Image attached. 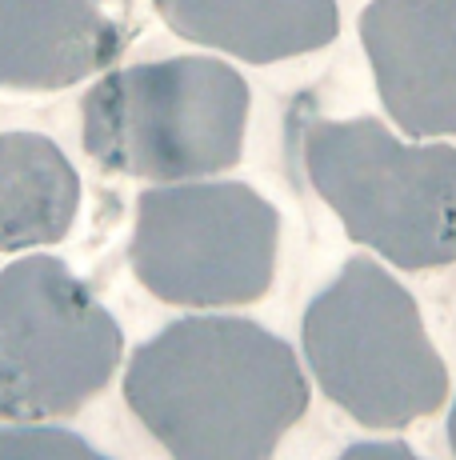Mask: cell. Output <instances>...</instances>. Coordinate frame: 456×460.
I'll use <instances>...</instances> for the list:
<instances>
[{"mask_svg":"<svg viewBox=\"0 0 456 460\" xmlns=\"http://www.w3.org/2000/svg\"><path fill=\"white\" fill-rule=\"evenodd\" d=\"M125 396L172 460H273L309 409L293 344L244 316H180L133 352Z\"/></svg>","mask_w":456,"mask_h":460,"instance_id":"6da1fadb","label":"cell"},{"mask_svg":"<svg viewBox=\"0 0 456 460\" xmlns=\"http://www.w3.org/2000/svg\"><path fill=\"white\" fill-rule=\"evenodd\" d=\"M81 120L101 168L153 184L205 181L241 161L249 84L216 57L145 60L101 76Z\"/></svg>","mask_w":456,"mask_h":460,"instance_id":"7a4b0ae2","label":"cell"},{"mask_svg":"<svg viewBox=\"0 0 456 460\" xmlns=\"http://www.w3.org/2000/svg\"><path fill=\"white\" fill-rule=\"evenodd\" d=\"M304 357L332 404L368 429H405L449 396V373L400 280L353 256L304 313Z\"/></svg>","mask_w":456,"mask_h":460,"instance_id":"3957f363","label":"cell"},{"mask_svg":"<svg viewBox=\"0 0 456 460\" xmlns=\"http://www.w3.org/2000/svg\"><path fill=\"white\" fill-rule=\"evenodd\" d=\"M301 161L356 244L397 269L456 256V148L405 145L381 120H304Z\"/></svg>","mask_w":456,"mask_h":460,"instance_id":"277c9868","label":"cell"},{"mask_svg":"<svg viewBox=\"0 0 456 460\" xmlns=\"http://www.w3.org/2000/svg\"><path fill=\"white\" fill-rule=\"evenodd\" d=\"M280 217L241 181H184L136 200L133 269L164 305L236 308L268 293Z\"/></svg>","mask_w":456,"mask_h":460,"instance_id":"5b68a950","label":"cell"},{"mask_svg":"<svg viewBox=\"0 0 456 460\" xmlns=\"http://www.w3.org/2000/svg\"><path fill=\"white\" fill-rule=\"evenodd\" d=\"M125 336L96 293L57 256L0 272V417L76 412L112 380Z\"/></svg>","mask_w":456,"mask_h":460,"instance_id":"8992f818","label":"cell"},{"mask_svg":"<svg viewBox=\"0 0 456 460\" xmlns=\"http://www.w3.org/2000/svg\"><path fill=\"white\" fill-rule=\"evenodd\" d=\"M361 40L400 132L456 137V0H373Z\"/></svg>","mask_w":456,"mask_h":460,"instance_id":"52a82bcc","label":"cell"},{"mask_svg":"<svg viewBox=\"0 0 456 460\" xmlns=\"http://www.w3.org/2000/svg\"><path fill=\"white\" fill-rule=\"evenodd\" d=\"M128 32L101 0H0V88L57 93L109 68Z\"/></svg>","mask_w":456,"mask_h":460,"instance_id":"ba28073f","label":"cell"},{"mask_svg":"<svg viewBox=\"0 0 456 460\" xmlns=\"http://www.w3.org/2000/svg\"><path fill=\"white\" fill-rule=\"evenodd\" d=\"M177 37L249 65H276L337 40V0H156Z\"/></svg>","mask_w":456,"mask_h":460,"instance_id":"9c48e42d","label":"cell"},{"mask_svg":"<svg viewBox=\"0 0 456 460\" xmlns=\"http://www.w3.org/2000/svg\"><path fill=\"white\" fill-rule=\"evenodd\" d=\"M81 208V176L40 132L0 137V249H45L68 236Z\"/></svg>","mask_w":456,"mask_h":460,"instance_id":"30bf717a","label":"cell"},{"mask_svg":"<svg viewBox=\"0 0 456 460\" xmlns=\"http://www.w3.org/2000/svg\"><path fill=\"white\" fill-rule=\"evenodd\" d=\"M0 460H112L96 453L84 437L57 424L13 420L0 429Z\"/></svg>","mask_w":456,"mask_h":460,"instance_id":"8fae6325","label":"cell"},{"mask_svg":"<svg viewBox=\"0 0 456 460\" xmlns=\"http://www.w3.org/2000/svg\"><path fill=\"white\" fill-rule=\"evenodd\" d=\"M340 460H420V456L400 440H364V445L345 448Z\"/></svg>","mask_w":456,"mask_h":460,"instance_id":"7c38bea8","label":"cell"},{"mask_svg":"<svg viewBox=\"0 0 456 460\" xmlns=\"http://www.w3.org/2000/svg\"><path fill=\"white\" fill-rule=\"evenodd\" d=\"M449 445L456 453V396H452V412H449Z\"/></svg>","mask_w":456,"mask_h":460,"instance_id":"4fadbf2b","label":"cell"}]
</instances>
